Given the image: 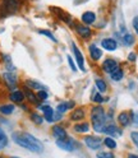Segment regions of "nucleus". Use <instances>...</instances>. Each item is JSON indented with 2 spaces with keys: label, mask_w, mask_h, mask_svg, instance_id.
Segmentation results:
<instances>
[{
  "label": "nucleus",
  "mask_w": 138,
  "mask_h": 158,
  "mask_svg": "<svg viewBox=\"0 0 138 158\" xmlns=\"http://www.w3.org/2000/svg\"><path fill=\"white\" fill-rule=\"evenodd\" d=\"M91 118H92V126L97 133H102L105 127V112L104 108L100 106H96L91 111Z\"/></svg>",
  "instance_id": "obj_2"
},
{
  "label": "nucleus",
  "mask_w": 138,
  "mask_h": 158,
  "mask_svg": "<svg viewBox=\"0 0 138 158\" xmlns=\"http://www.w3.org/2000/svg\"><path fill=\"white\" fill-rule=\"evenodd\" d=\"M72 46H73V52H74V55H75V60H77L78 68H80L82 72H84L86 69H84V59H83V55H82L81 50L77 47V45H75L74 42L72 44Z\"/></svg>",
  "instance_id": "obj_3"
},
{
  "label": "nucleus",
  "mask_w": 138,
  "mask_h": 158,
  "mask_svg": "<svg viewBox=\"0 0 138 158\" xmlns=\"http://www.w3.org/2000/svg\"><path fill=\"white\" fill-rule=\"evenodd\" d=\"M84 117V111L82 110V108H77V110H74L71 115V118L74 121H78V120H82V118Z\"/></svg>",
  "instance_id": "obj_16"
},
{
  "label": "nucleus",
  "mask_w": 138,
  "mask_h": 158,
  "mask_svg": "<svg viewBox=\"0 0 138 158\" xmlns=\"http://www.w3.org/2000/svg\"><path fill=\"white\" fill-rule=\"evenodd\" d=\"M90 54H91V57L93 59V60H98V59L102 56L101 50H100V48H98L96 45H91V46H90Z\"/></svg>",
  "instance_id": "obj_13"
},
{
  "label": "nucleus",
  "mask_w": 138,
  "mask_h": 158,
  "mask_svg": "<svg viewBox=\"0 0 138 158\" xmlns=\"http://www.w3.org/2000/svg\"><path fill=\"white\" fill-rule=\"evenodd\" d=\"M133 27H134V29H136V32L138 33V17H136V18L133 19Z\"/></svg>",
  "instance_id": "obj_38"
},
{
  "label": "nucleus",
  "mask_w": 138,
  "mask_h": 158,
  "mask_svg": "<svg viewBox=\"0 0 138 158\" xmlns=\"http://www.w3.org/2000/svg\"><path fill=\"white\" fill-rule=\"evenodd\" d=\"M96 88L98 89V92H105L106 91V83L102 81V79H96Z\"/></svg>",
  "instance_id": "obj_24"
},
{
  "label": "nucleus",
  "mask_w": 138,
  "mask_h": 158,
  "mask_svg": "<svg viewBox=\"0 0 138 158\" xmlns=\"http://www.w3.org/2000/svg\"><path fill=\"white\" fill-rule=\"evenodd\" d=\"M67 110H68V103H65V102H63V103H60V105L58 106V112L59 114H63Z\"/></svg>",
  "instance_id": "obj_29"
},
{
  "label": "nucleus",
  "mask_w": 138,
  "mask_h": 158,
  "mask_svg": "<svg viewBox=\"0 0 138 158\" xmlns=\"http://www.w3.org/2000/svg\"><path fill=\"white\" fill-rule=\"evenodd\" d=\"M68 63H69V65H71V68H72V70H77V68H75V65H74V63H73V60H72V57L68 55Z\"/></svg>",
  "instance_id": "obj_36"
},
{
  "label": "nucleus",
  "mask_w": 138,
  "mask_h": 158,
  "mask_svg": "<svg viewBox=\"0 0 138 158\" xmlns=\"http://www.w3.org/2000/svg\"><path fill=\"white\" fill-rule=\"evenodd\" d=\"M131 138H132V140H133V143L138 147V133L137 131H133L132 134H131Z\"/></svg>",
  "instance_id": "obj_35"
},
{
  "label": "nucleus",
  "mask_w": 138,
  "mask_h": 158,
  "mask_svg": "<svg viewBox=\"0 0 138 158\" xmlns=\"http://www.w3.org/2000/svg\"><path fill=\"white\" fill-rule=\"evenodd\" d=\"M101 46L105 48V50H109V51H114V50H116V47H118L116 41H115V40H113V38H105V40H102Z\"/></svg>",
  "instance_id": "obj_7"
},
{
  "label": "nucleus",
  "mask_w": 138,
  "mask_h": 158,
  "mask_svg": "<svg viewBox=\"0 0 138 158\" xmlns=\"http://www.w3.org/2000/svg\"><path fill=\"white\" fill-rule=\"evenodd\" d=\"M24 94L27 96V98H28V100L29 101H31V102H33V103H36L37 102V98H36V96L31 92V89H29V88H28V89H27V88H26V91H24Z\"/></svg>",
  "instance_id": "obj_25"
},
{
  "label": "nucleus",
  "mask_w": 138,
  "mask_h": 158,
  "mask_svg": "<svg viewBox=\"0 0 138 158\" xmlns=\"http://www.w3.org/2000/svg\"><path fill=\"white\" fill-rule=\"evenodd\" d=\"M128 59H129L131 61H134V60H136V54H133V52H132V54H129V56H128Z\"/></svg>",
  "instance_id": "obj_39"
},
{
  "label": "nucleus",
  "mask_w": 138,
  "mask_h": 158,
  "mask_svg": "<svg viewBox=\"0 0 138 158\" xmlns=\"http://www.w3.org/2000/svg\"><path fill=\"white\" fill-rule=\"evenodd\" d=\"M6 144H8V138L4 133H2L0 134V149H3Z\"/></svg>",
  "instance_id": "obj_27"
},
{
  "label": "nucleus",
  "mask_w": 138,
  "mask_h": 158,
  "mask_svg": "<svg viewBox=\"0 0 138 158\" xmlns=\"http://www.w3.org/2000/svg\"><path fill=\"white\" fill-rule=\"evenodd\" d=\"M95 21H96L95 13H92V12H86V13H83V15H82V22H83V23H86L87 26H90V24H92Z\"/></svg>",
  "instance_id": "obj_12"
},
{
  "label": "nucleus",
  "mask_w": 138,
  "mask_h": 158,
  "mask_svg": "<svg viewBox=\"0 0 138 158\" xmlns=\"http://www.w3.org/2000/svg\"><path fill=\"white\" fill-rule=\"evenodd\" d=\"M84 143L88 148H91V149H98L101 145V140L98 139L96 136H86L84 138Z\"/></svg>",
  "instance_id": "obj_5"
},
{
  "label": "nucleus",
  "mask_w": 138,
  "mask_h": 158,
  "mask_svg": "<svg viewBox=\"0 0 138 158\" xmlns=\"http://www.w3.org/2000/svg\"><path fill=\"white\" fill-rule=\"evenodd\" d=\"M56 145L59 148H62V149L64 151H69L72 152L74 149V142L72 139H69V138L67 136L65 139H60V140H56Z\"/></svg>",
  "instance_id": "obj_4"
},
{
  "label": "nucleus",
  "mask_w": 138,
  "mask_h": 158,
  "mask_svg": "<svg viewBox=\"0 0 138 158\" xmlns=\"http://www.w3.org/2000/svg\"><path fill=\"white\" fill-rule=\"evenodd\" d=\"M2 133H4V131H3V130H2V129H0V134H2Z\"/></svg>",
  "instance_id": "obj_41"
},
{
  "label": "nucleus",
  "mask_w": 138,
  "mask_h": 158,
  "mask_svg": "<svg viewBox=\"0 0 138 158\" xmlns=\"http://www.w3.org/2000/svg\"><path fill=\"white\" fill-rule=\"evenodd\" d=\"M12 158H19V157H12Z\"/></svg>",
  "instance_id": "obj_42"
},
{
  "label": "nucleus",
  "mask_w": 138,
  "mask_h": 158,
  "mask_svg": "<svg viewBox=\"0 0 138 158\" xmlns=\"http://www.w3.org/2000/svg\"><path fill=\"white\" fill-rule=\"evenodd\" d=\"M97 158H114V154L109 152H101L97 154Z\"/></svg>",
  "instance_id": "obj_30"
},
{
  "label": "nucleus",
  "mask_w": 138,
  "mask_h": 158,
  "mask_svg": "<svg viewBox=\"0 0 138 158\" xmlns=\"http://www.w3.org/2000/svg\"><path fill=\"white\" fill-rule=\"evenodd\" d=\"M74 130L78 131V133H86L90 130V125H88L87 123H82V124H77L74 126Z\"/></svg>",
  "instance_id": "obj_20"
},
{
  "label": "nucleus",
  "mask_w": 138,
  "mask_h": 158,
  "mask_svg": "<svg viewBox=\"0 0 138 158\" xmlns=\"http://www.w3.org/2000/svg\"><path fill=\"white\" fill-rule=\"evenodd\" d=\"M14 106L13 105H3L2 107H0V112H2L3 115H11L13 111H14Z\"/></svg>",
  "instance_id": "obj_21"
},
{
  "label": "nucleus",
  "mask_w": 138,
  "mask_h": 158,
  "mask_svg": "<svg viewBox=\"0 0 138 158\" xmlns=\"http://www.w3.org/2000/svg\"><path fill=\"white\" fill-rule=\"evenodd\" d=\"M26 85L29 88V89H38V91H42V89H45V87L42 85V84H40L38 82H35V81H27L26 82Z\"/></svg>",
  "instance_id": "obj_17"
},
{
  "label": "nucleus",
  "mask_w": 138,
  "mask_h": 158,
  "mask_svg": "<svg viewBox=\"0 0 138 158\" xmlns=\"http://www.w3.org/2000/svg\"><path fill=\"white\" fill-rule=\"evenodd\" d=\"M110 75H111V79H113V81L118 82V81H122V79H123V75H124V73H123V70H122V69H119V68H118L116 70H114V72H113Z\"/></svg>",
  "instance_id": "obj_18"
},
{
  "label": "nucleus",
  "mask_w": 138,
  "mask_h": 158,
  "mask_svg": "<svg viewBox=\"0 0 138 158\" xmlns=\"http://www.w3.org/2000/svg\"><path fill=\"white\" fill-rule=\"evenodd\" d=\"M104 143H105V145L107 148H109V149H115V148H116V142L113 139L111 136H107L106 139L104 140Z\"/></svg>",
  "instance_id": "obj_23"
},
{
  "label": "nucleus",
  "mask_w": 138,
  "mask_h": 158,
  "mask_svg": "<svg viewBox=\"0 0 138 158\" xmlns=\"http://www.w3.org/2000/svg\"><path fill=\"white\" fill-rule=\"evenodd\" d=\"M40 33H41V35H44V36H46V37H49V38L51 40V41L56 42V38L54 37V35H53L50 31H46V29H41V31H40Z\"/></svg>",
  "instance_id": "obj_28"
},
{
  "label": "nucleus",
  "mask_w": 138,
  "mask_h": 158,
  "mask_svg": "<svg viewBox=\"0 0 138 158\" xmlns=\"http://www.w3.org/2000/svg\"><path fill=\"white\" fill-rule=\"evenodd\" d=\"M118 120H119V123L123 125V126H127L128 124H129V115H128L127 112H122L120 115H119V117H118Z\"/></svg>",
  "instance_id": "obj_22"
},
{
  "label": "nucleus",
  "mask_w": 138,
  "mask_h": 158,
  "mask_svg": "<svg viewBox=\"0 0 138 158\" xmlns=\"http://www.w3.org/2000/svg\"><path fill=\"white\" fill-rule=\"evenodd\" d=\"M53 135L56 138V140H60V139H65L68 136L67 131L63 129L62 126H54L53 127Z\"/></svg>",
  "instance_id": "obj_8"
},
{
  "label": "nucleus",
  "mask_w": 138,
  "mask_h": 158,
  "mask_svg": "<svg viewBox=\"0 0 138 158\" xmlns=\"http://www.w3.org/2000/svg\"><path fill=\"white\" fill-rule=\"evenodd\" d=\"M123 41H124V44L125 45H133V42H134V38H133V36L132 35H129V33H127V35H124V37H123Z\"/></svg>",
  "instance_id": "obj_26"
},
{
  "label": "nucleus",
  "mask_w": 138,
  "mask_h": 158,
  "mask_svg": "<svg viewBox=\"0 0 138 158\" xmlns=\"http://www.w3.org/2000/svg\"><path fill=\"white\" fill-rule=\"evenodd\" d=\"M51 10H53V12H56V13H59V14H62V15H63V12L60 10V9H55V8H53ZM60 18L64 19L65 22H69V21H71V18H69V15H67V14H64V17H60Z\"/></svg>",
  "instance_id": "obj_31"
},
{
  "label": "nucleus",
  "mask_w": 138,
  "mask_h": 158,
  "mask_svg": "<svg viewBox=\"0 0 138 158\" xmlns=\"http://www.w3.org/2000/svg\"><path fill=\"white\" fill-rule=\"evenodd\" d=\"M4 79H5V82H6V84L9 85V87H14L15 85V83H17V78H15V75L13 74V73H5L4 74Z\"/></svg>",
  "instance_id": "obj_15"
},
{
  "label": "nucleus",
  "mask_w": 138,
  "mask_h": 158,
  "mask_svg": "<svg viewBox=\"0 0 138 158\" xmlns=\"http://www.w3.org/2000/svg\"><path fill=\"white\" fill-rule=\"evenodd\" d=\"M128 158H138V156H136V154H129V156H128Z\"/></svg>",
  "instance_id": "obj_40"
},
{
  "label": "nucleus",
  "mask_w": 138,
  "mask_h": 158,
  "mask_svg": "<svg viewBox=\"0 0 138 158\" xmlns=\"http://www.w3.org/2000/svg\"><path fill=\"white\" fill-rule=\"evenodd\" d=\"M31 117H32V120H33L36 124H41V123L44 121V120H42V117H41L40 115H37V114H32Z\"/></svg>",
  "instance_id": "obj_32"
},
{
  "label": "nucleus",
  "mask_w": 138,
  "mask_h": 158,
  "mask_svg": "<svg viewBox=\"0 0 138 158\" xmlns=\"http://www.w3.org/2000/svg\"><path fill=\"white\" fill-rule=\"evenodd\" d=\"M102 69L106 73L111 74L114 70L118 69V63L115 60H113V59H106V60L102 63Z\"/></svg>",
  "instance_id": "obj_6"
},
{
  "label": "nucleus",
  "mask_w": 138,
  "mask_h": 158,
  "mask_svg": "<svg viewBox=\"0 0 138 158\" xmlns=\"http://www.w3.org/2000/svg\"><path fill=\"white\" fill-rule=\"evenodd\" d=\"M11 100L13 102H17V103H21L23 100H24V94L21 92V91H14L11 93Z\"/></svg>",
  "instance_id": "obj_14"
},
{
  "label": "nucleus",
  "mask_w": 138,
  "mask_h": 158,
  "mask_svg": "<svg viewBox=\"0 0 138 158\" xmlns=\"http://www.w3.org/2000/svg\"><path fill=\"white\" fill-rule=\"evenodd\" d=\"M37 97L40 98V100L45 101L46 98H47V92H46L45 89H42V91H38V93H37Z\"/></svg>",
  "instance_id": "obj_33"
},
{
  "label": "nucleus",
  "mask_w": 138,
  "mask_h": 158,
  "mask_svg": "<svg viewBox=\"0 0 138 158\" xmlns=\"http://www.w3.org/2000/svg\"><path fill=\"white\" fill-rule=\"evenodd\" d=\"M4 3H5V8L9 12H14L17 9V6H18L17 0H4Z\"/></svg>",
  "instance_id": "obj_19"
},
{
  "label": "nucleus",
  "mask_w": 138,
  "mask_h": 158,
  "mask_svg": "<svg viewBox=\"0 0 138 158\" xmlns=\"http://www.w3.org/2000/svg\"><path fill=\"white\" fill-rule=\"evenodd\" d=\"M41 108V111L44 112V115H45V118L49 121V123H51V121H54V110L50 107V106H41L40 107Z\"/></svg>",
  "instance_id": "obj_9"
},
{
  "label": "nucleus",
  "mask_w": 138,
  "mask_h": 158,
  "mask_svg": "<svg viewBox=\"0 0 138 158\" xmlns=\"http://www.w3.org/2000/svg\"><path fill=\"white\" fill-rule=\"evenodd\" d=\"M75 29H77V32L81 35V37H83V38H88L91 36V29H90V27H87V26L78 24L75 27Z\"/></svg>",
  "instance_id": "obj_10"
},
{
  "label": "nucleus",
  "mask_w": 138,
  "mask_h": 158,
  "mask_svg": "<svg viewBox=\"0 0 138 158\" xmlns=\"http://www.w3.org/2000/svg\"><path fill=\"white\" fill-rule=\"evenodd\" d=\"M133 124H134V126H138V112L133 114Z\"/></svg>",
  "instance_id": "obj_37"
},
{
  "label": "nucleus",
  "mask_w": 138,
  "mask_h": 158,
  "mask_svg": "<svg viewBox=\"0 0 138 158\" xmlns=\"http://www.w3.org/2000/svg\"><path fill=\"white\" fill-rule=\"evenodd\" d=\"M13 140L26 149L31 151V152H36V153H41L44 151V145L42 143L36 139V138L28 133H14L13 134Z\"/></svg>",
  "instance_id": "obj_1"
},
{
  "label": "nucleus",
  "mask_w": 138,
  "mask_h": 158,
  "mask_svg": "<svg viewBox=\"0 0 138 158\" xmlns=\"http://www.w3.org/2000/svg\"><path fill=\"white\" fill-rule=\"evenodd\" d=\"M102 133L109 134V135H115V136H116V135H122V131L118 129L116 126H114V125H105Z\"/></svg>",
  "instance_id": "obj_11"
},
{
  "label": "nucleus",
  "mask_w": 138,
  "mask_h": 158,
  "mask_svg": "<svg viewBox=\"0 0 138 158\" xmlns=\"http://www.w3.org/2000/svg\"><path fill=\"white\" fill-rule=\"evenodd\" d=\"M93 101L97 102V103H102V102H104V98H102V96H101L100 93H96V94L93 96Z\"/></svg>",
  "instance_id": "obj_34"
}]
</instances>
